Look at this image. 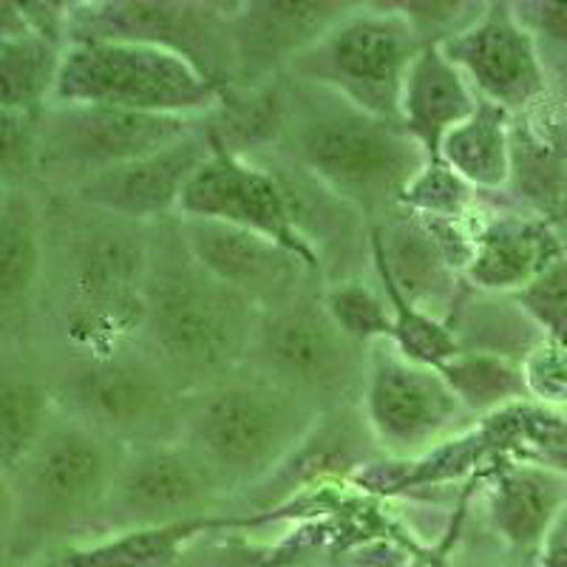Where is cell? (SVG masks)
Segmentation results:
<instances>
[{
	"mask_svg": "<svg viewBox=\"0 0 567 567\" xmlns=\"http://www.w3.org/2000/svg\"><path fill=\"white\" fill-rule=\"evenodd\" d=\"M45 278L38 349L45 361L91 358L140 343L151 225L45 194Z\"/></svg>",
	"mask_w": 567,
	"mask_h": 567,
	"instance_id": "obj_1",
	"label": "cell"
},
{
	"mask_svg": "<svg viewBox=\"0 0 567 567\" xmlns=\"http://www.w3.org/2000/svg\"><path fill=\"white\" fill-rule=\"evenodd\" d=\"M276 154L316 176L352 205L369 227L400 207L414 176L429 165L400 123L354 109L310 83L281 78L276 85Z\"/></svg>",
	"mask_w": 567,
	"mask_h": 567,
	"instance_id": "obj_2",
	"label": "cell"
},
{
	"mask_svg": "<svg viewBox=\"0 0 567 567\" xmlns=\"http://www.w3.org/2000/svg\"><path fill=\"white\" fill-rule=\"evenodd\" d=\"M258 316L250 298L190 256L179 216L151 225L140 347L182 392H202L245 367Z\"/></svg>",
	"mask_w": 567,
	"mask_h": 567,
	"instance_id": "obj_3",
	"label": "cell"
},
{
	"mask_svg": "<svg viewBox=\"0 0 567 567\" xmlns=\"http://www.w3.org/2000/svg\"><path fill=\"white\" fill-rule=\"evenodd\" d=\"M123 445L54 414L27 460L9 474L14 491V530L7 561L23 567L54 550L91 539L114 483Z\"/></svg>",
	"mask_w": 567,
	"mask_h": 567,
	"instance_id": "obj_4",
	"label": "cell"
},
{
	"mask_svg": "<svg viewBox=\"0 0 567 567\" xmlns=\"http://www.w3.org/2000/svg\"><path fill=\"white\" fill-rule=\"evenodd\" d=\"M321 414L247 367L187 394V443L230 496L265 483L316 429Z\"/></svg>",
	"mask_w": 567,
	"mask_h": 567,
	"instance_id": "obj_5",
	"label": "cell"
},
{
	"mask_svg": "<svg viewBox=\"0 0 567 567\" xmlns=\"http://www.w3.org/2000/svg\"><path fill=\"white\" fill-rule=\"evenodd\" d=\"M58 412L123 449L182 440L187 394L140 343L49 361Z\"/></svg>",
	"mask_w": 567,
	"mask_h": 567,
	"instance_id": "obj_6",
	"label": "cell"
},
{
	"mask_svg": "<svg viewBox=\"0 0 567 567\" xmlns=\"http://www.w3.org/2000/svg\"><path fill=\"white\" fill-rule=\"evenodd\" d=\"M321 290L261 312L245 367L323 417L361 409L369 347L343 336Z\"/></svg>",
	"mask_w": 567,
	"mask_h": 567,
	"instance_id": "obj_7",
	"label": "cell"
},
{
	"mask_svg": "<svg viewBox=\"0 0 567 567\" xmlns=\"http://www.w3.org/2000/svg\"><path fill=\"white\" fill-rule=\"evenodd\" d=\"M52 105H105L205 120L221 105V91L185 58L156 45L83 40L65 45Z\"/></svg>",
	"mask_w": 567,
	"mask_h": 567,
	"instance_id": "obj_8",
	"label": "cell"
},
{
	"mask_svg": "<svg viewBox=\"0 0 567 567\" xmlns=\"http://www.w3.org/2000/svg\"><path fill=\"white\" fill-rule=\"evenodd\" d=\"M420 52L423 43L392 0L354 3L284 78L327 89L354 109L400 123V94Z\"/></svg>",
	"mask_w": 567,
	"mask_h": 567,
	"instance_id": "obj_9",
	"label": "cell"
},
{
	"mask_svg": "<svg viewBox=\"0 0 567 567\" xmlns=\"http://www.w3.org/2000/svg\"><path fill=\"white\" fill-rule=\"evenodd\" d=\"M205 120L140 114L105 105H49L40 114L38 190L69 194L105 171L182 140Z\"/></svg>",
	"mask_w": 567,
	"mask_h": 567,
	"instance_id": "obj_10",
	"label": "cell"
},
{
	"mask_svg": "<svg viewBox=\"0 0 567 567\" xmlns=\"http://www.w3.org/2000/svg\"><path fill=\"white\" fill-rule=\"evenodd\" d=\"M83 40L145 43L174 52L225 97L233 83L230 3L196 0H80L69 3L65 45Z\"/></svg>",
	"mask_w": 567,
	"mask_h": 567,
	"instance_id": "obj_11",
	"label": "cell"
},
{
	"mask_svg": "<svg viewBox=\"0 0 567 567\" xmlns=\"http://www.w3.org/2000/svg\"><path fill=\"white\" fill-rule=\"evenodd\" d=\"M361 417L378 452L398 460L437 452L477 423L437 369L409 361L392 341L369 343Z\"/></svg>",
	"mask_w": 567,
	"mask_h": 567,
	"instance_id": "obj_12",
	"label": "cell"
},
{
	"mask_svg": "<svg viewBox=\"0 0 567 567\" xmlns=\"http://www.w3.org/2000/svg\"><path fill=\"white\" fill-rule=\"evenodd\" d=\"M227 496L225 483L182 440L125 449L94 536L207 519Z\"/></svg>",
	"mask_w": 567,
	"mask_h": 567,
	"instance_id": "obj_13",
	"label": "cell"
},
{
	"mask_svg": "<svg viewBox=\"0 0 567 567\" xmlns=\"http://www.w3.org/2000/svg\"><path fill=\"white\" fill-rule=\"evenodd\" d=\"M207 131H210V156L202 162L194 179L187 182L179 202L182 219L219 221V225L258 233L301 258L303 265L321 276L318 256L292 225L287 196L276 174L261 162L227 148L210 125Z\"/></svg>",
	"mask_w": 567,
	"mask_h": 567,
	"instance_id": "obj_14",
	"label": "cell"
},
{
	"mask_svg": "<svg viewBox=\"0 0 567 567\" xmlns=\"http://www.w3.org/2000/svg\"><path fill=\"white\" fill-rule=\"evenodd\" d=\"M437 49L457 65L480 100L511 116L528 114L554 97L534 38L514 14L511 0H488L474 27Z\"/></svg>",
	"mask_w": 567,
	"mask_h": 567,
	"instance_id": "obj_15",
	"label": "cell"
},
{
	"mask_svg": "<svg viewBox=\"0 0 567 567\" xmlns=\"http://www.w3.org/2000/svg\"><path fill=\"white\" fill-rule=\"evenodd\" d=\"M349 0H245L230 3L233 83L236 94L270 89L352 12ZM227 91V94H230Z\"/></svg>",
	"mask_w": 567,
	"mask_h": 567,
	"instance_id": "obj_16",
	"label": "cell"
},
{
	"mask_svg": "<svg viewBox=\"0 0 567 567\" xmlns=\"http://www.w3.org/2000/svg\"><path fill=\"white\" fill-rule=\"evenodd\" d=\"M179 227L190 256L213 278L250 298L261 312L276 310L281 303L323 287V278L303 265L301 258L258 233L182 216Z\"/></svg>",
	"mask_w": 567,
	"mask_h": 567,
	"instance_id": "obj_17",
	"label": "cell"
},
{
	"mask_svg": "<svg viewBox=\"0 0 567 567\" xmlns=\"http://www.w3.org/2000/svg\"><path fill=\"white\" fill-rule=\"evenodd\" d=\"M565 256L567 241L554 221L508 199H485L463 281L483 296L511 298Z\"/></svg>",
	"mask_w": 567,
	"mask_h": 567,
	"instance_id": "obj_18",
	"label": "cell"
},
{
	"mask_svg": "<svg viewBox=\"0 0 567 567\" xmlns=\"http://www.w3.org/2000/svg\"><path fill=\"white\" fill-rule=\"evenodd\" d=\"M207 156H210V131L205 120L182 140L148 156L125 162L120 168L105 171L69 190V196L116 219L156 225L162 219L179 216L187 182L194 179Z\"/></svg>",
	"mask_w": 567,
	"mask_h": 567,
	"instance_id": "obj_19",
	"label": "cell"
},
{
	"mask_svg": "<svg viewBox=\"0 0 567 567\" xmlns=\"http://www.w3.org/2000/svg\"><path fill=\"white\" fill-rule=\"evenodd\" d=\"M43 278V199L12 190L0 205V347H38Z\"/></svg>",
	"mask_w": 567,
	"mask_h": 567,
	"instance_id": "obj_20",
	"label": "cell"
},
{
	"mask_svg": "<svg viewBox=\"0 0 567 567\" xmlns=\"http://www.w3.org/2000/svg\"><path fill=\"white\" fill-rule=\"evenodd\" d=\"M372 272L389 278L412 307L445 323L468 290L423 219L406 207L372 225Z\"/></svg>",
	"mask_w": 567,
	"mask_h": 567,
	"instance_id": "obj_21",
	"label": "cell"
},
{
	"mask_svg": "<svg viewBox=\"0 0 567 567\" xmlns=\"http://www.w3.org/2000/svg\"><path fill=\"white\" fill-rule=\"evenodd\" d=\"M565 503L567 468L530 457L503 465L485 491L491 530L519 567H534Z\"/></svg>",
	"mask_w": 567,
	"mask_h": 567,
	"instance_id": "obj_22",
	"label": "cell"
},
{
	"mask_svg": "<svg viewBox=\"0 0 567 567\" xmlns=\"http://www.w3.org/2000/svg\"><path fill=\"white\" fill-rule=\"evenodd\" d=\"M58 414L52 367L38 347H0V465L12 474Z\"/></svg>",
	"mask_w": 567,
	"mask_h": 567,
	"instance_id": "obj_23",
	"label": "cell"
},
{
	"mask_svg": "<svg viewBox=\"0 0 567 567\" xmlns=\"http://www.w3.org/2000/svg\"><path fill=\"white\" fill-rule=\"evenodd\" d=\"M477 100L457 65L437 45H425L403 83L400 125L423 148L429 162H440L445 134L474 114Z\"/></svg>",
	"mask_w": 567,
	"mask_h": 567,
	"instance_id": "obj_24",
	"label": "cell"
},
{
	"mask_svg": "<svg viewBox=\"0 0 567 567\" xmlns=\"http://www.w3.org/2000/svg\"><path fill=\"white\" fill-rule=\"evenodd\" d=\"M219 516L194 523L165 525V528L123 530L94 539L74 542L43 559L23 567H174L185 559V550L221 528Z\"/></svg>",
	"mask_w": 567,
	"mask_h": 567,
	"instance_id": "obj_25",
	"label": "cell"
},
{
	"mask_svg": "<svg viewBox=\"0 0 567 567\" xmlns=\"http://www.w3.org/2000/svg\"><path fill=\"white\" fill-rule=\"evenodd\" d=\"M511 125L514 116L508 111L477 100L474 114L445 134L440 162L485 199H505L511 185Z\"/></svg>",
	"mask_w": 567,
	"mask_h": 567,
	"instance_id": "obj_26",
	"label": "cell"
},
{
	"mask_svg": "<svg viewBox=\"0 0 567 567\" xmlns=\"http://www.w3.org/2000/svg\"><path fill=\"white\" fill-rule=\"evenodd\" d=\"M65 45L27 29L0 43V109L43 114L54 103Z\"/></svg>",
	"mask_w": 567,
	"mask_h": 567,
	"instance_id": "obj_27",
	"label": "cell"
},
{
	"mask_svg": "<svg viewBox=\"0 0 567 567\" xmlns=\"http://www.w3.org/2000/svg\"><path fill=\"white\" fill-rule=\"evenodd\" d=\"M437 372L474 420L499 414L516 403H528L523 361H514L508 354L460 349Z\"/></svg>",
	"mask_w": 567,
	"mask_h": 567,
	"instance_id": "obj_28",
	"label": "cell"
},
{
	"mask_svg": "<svg viewBox=\"0 0 567 567\" xmlns=\"http://www.w3.org/2000/svg\"><path fill=\"white\" fill-rule=\"evenodd\" d=\"M323 310L338 323L343 336L354 343L369 347L378 341H392L394 318L381 284L372 278H343V281L323 284Z\"/></svg>",
	"mask_w": 567,
	"mask_h": 567,
	"instance_id": "obj_29",
	"label": "cell"
},
{
	"mask_svg": "<svg viewBox=\"0 0 567 567\" xmlns=\"http://www.w3.org/2000/svg\"><path fill=\"white\" fill-rule=\"evenodd\" d=\"M374 281L381 284L383 296H386L389 307H392L394 318V336L392 343L406 354L409 361L423 363V367L440 369L445 361H452L454 354L460 352V341L454 336V329L440 318L425 316L423 310L412 307L406 298L400 296L389 278L374 272Z\"/></svg>",
	"mask_w": 567,
	"mask_h": 567,
	"instance_id": "obj_30",
	"label": "cell"
},
{
	"mask_svg": "<svg viewBox=\"0 0 567 567\" xmlns=\"http://www.w3.org/2000/svg\"><path fill=\"white\" fill-rule=\"evenodd\" d=\"M485 205V196L477 194L460 174H454L445 162H429L406 187L400 207L412 210L423 219H474Z\"/></svg>",
	"mask_w": 567,
	"mask_h": 567,
	"instance_id": "obj_31",
	"label": "cell"
},
{
	"mask_svg": "<svg viewBox=\"0 0 567 567\" xmlns=\"http://www.w3.org/2000/svg\"><path fill=\"white\" fill-rule=\"evenodd\" d=\"M514 14L534 38L554 94L567 97V0H511Z\"/></svg>",
	"mask_w": 567,
	"mask_h": 567,
	"instance_id": "obj_32",
	"label": "cell"
},
{
	"mask_svg": "<svg viewBox=\"0 0 567 567\" xmlns=\"http://www.w3.org/2000/svg\"><path fill=\"white\" fill-rule=\"evenodd\" d=\"M40 114L0 109V190H38Z\"/></svg>",
	"mask_w": 567,
	"mask_h": 567,
	"instance_id": "obj_33",
	"label": "cell"
},
{
	"mask_svg": "<svg viewBox=\"0 0 567 567\" xmlns=\"http://www.w3.org/2000/svg\"><path fill=\"white\" fill-rule=\"evenodd\" d=\"M485 3L480 0H394V9L412 23L414 34L425 49V45L449 43L474 27L483 18Z\"/></svg>",
	"mask_w": 567,
	"mask_h": 567,
	"instance_id": "obj_34",
	"label": "cell"
},
{
	"mask_svg": "<svg viewBox=\"0 0 567 567\" xmlns=\"http://www.w3.org/2000/svg\"><path fill=\"white\" fill-rule=\"evenodd\" d=\"M511 301L528 316L542 338L567 349V256L523 292L511 296Z\"/></svg>",
	"mask_w": 567,
	"mask_h": 567,
	"instance_id": "obj_35",
	"label": "cell"
},
{
	"mask_svg": "<svg viewBox=\"0 0 567 567\" xmlns=\"http://www.w3.org/2000/svg\"><path fill=\"white\" fill-rule=\"evenodd\" d=\"M528 400L536 406L567 414V349L539 338L523 358Z\"/></svg>",
	"mask_w": 567,
	"mask_h": 567,
	"instance_id": "obj_36",
	"label": "cell"
},
{
	"mask_svg": "<svg viewBox=\"0 0 567 567\" xmlns=\"http://www.w3.org/2000/svg\"><path fill=\"white\" fill-rule=\"evenodd\" d=\"M534 567H567V503L542 542Z\"/></svg>",
	"mask_w": 567,
	"mask_h": 567,
	"instance_id": "obj_37",
	"label": "cell"
},
{
	"mask_svg": "<svg viewBox=\"0 0 567 567\" xmlns=\"http://www.w3.org/2000/svg\"><path fill=\"white\" fill-rule=\"evenodd\" d=\"M14 530V491L9 471L0 465V559H7L9 542Z\"/></svg>",
	"mask_w": 567,
	"mask_h": 567,
	"instance_id": "obj_38",
	"label": "cell"
},
{
	"mask_svg": "<svg viewBox=\"0 0 567 567\" xmlns=\"http://www.w3.org/2000/svg\"><path fill=\"white\" fill-rule=\"evenodd\" d=\"M27 14H23V3L20 0H0V43L14 34L27 32Z\"/></svg>",
	"mask_w": 567,
	"mask_h": 567,
	"instance_id": "obj_39",
	"label": "cell"
},
{
	"mask_svg": "<svg viewBox=\"0 0 567 567\" xmlns=\"http://www.w3.org/2000/svg\"><path fill=\"white\" fill-rule=\"evenodd\" d=\"M554 225L559 227L561 239L567 241V185H565V199H561V207H559V213H556V221H554Z\"/></svg>",
	"mask_w": 567,
	"mask_h": 567,
	"instance_id": "obj_40",
	"label": "cell"
},
{
	"mask_svg": "<svg viewBox=\"0 0 567 567\" xmlns=\"http://www.w3.org/2000/svg\"><path fill=\"white\" fill-rule=\"evenodd\" d=\"M7 196H9V190H0V205L7 202Z\"/></svg>",
	"mask_w": 567,
	"mask_h": 567,
	"instance_id": "obj_41",
	"label": "cell"
},
{
	"mask_svg": "<svg viewBox=\"0 0 567 567\" xmlns=\"http://www.w3.org/2000/svg\"><path fill=\"white\" fill-rule=\"evenodd\" d=\"M174 567H182V561H179V565H174Z\"/></svg>",
	"mask_w": 567,
	"mask_h": 567,
	"instance_id": "obj_42",
	"label": "cell"
}]
</instances>
